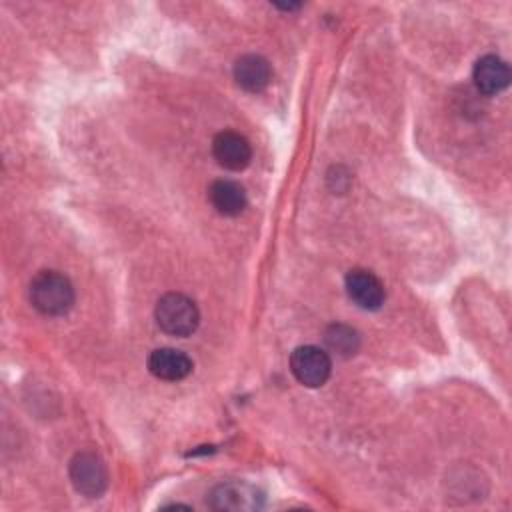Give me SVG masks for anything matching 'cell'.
Instances as JSON below:
<instances>
[{
	"label": "cell",
	"mask_w": 512,
	"mask_h": 512,
	"mask_svg": "<svg viewBox=\"0 0 512 512\" xmlns=\"http://www.w3.org/2000/svg\"><path fill=\"white\" fill-rule=\"evenodd\" d=\"M30 304L44 316H62L74 304V286L56 270H40L28 286Z\"/></svg>",
	"instance_id": "cell-1"
},
{
	"label": "cell",
	"mask_w": 512,
	"mask_h": 512,
	"mask_svg": "<svg viewBox=\"0 0 512 512\" xmlns=\"http://www.w3.org/2000/svg\"><path fill=\"white\" fill-rule=\"evenodd\" d=\"M156 324L170 336H190L200 324V312L192 298L180 292H168L160 296L154 308Z\"/></svg>",
	"instance_id": "cell-2"
},
{
	"label": "cell",
	"mask_w": 512,
	"mask_h": 512,
	"mask_svg": "<svg viewBox=\"0 0 512 512\" xmlns=\"http://www.w3.org/2000/svg\"><path fill=\"white\" fill-rule=\"evenodd\" d=\"M212 510H226V512H254L264 506V494L248 482L242 480H228L216 484L206 498Z\"/></svg>",
	"instance_id": "cell-3"
},
{
	"label": "cell",
	"mask_w": 512,
	"mask_h": 512,
	"mask_svg": "<svg viewBox=\"0 0 512 512\" xmlns=\"http://www.w3.org/2000/svg\"><path fill=\"white\" fill-rule=\"evenodd\" d=\"M68 476L74 490L88 498H98L108 486L106 464L92 450H82L72 456L68 464Z\"/></svg>",
	"instance_id": "cell-4"
},
{
	"label": "cell",
	"mask_w": 512,
	"mask_h": 512,
	"mask_svg": "<svg viewBox=\"0 0 512 512\" xmlns=\"http://www.w3.org/2000/svg\"><path fill=\"white\" fill-rule=\"evenodd\" d=\"M290 370L300 384L308 388H318L330 378L332 360L322 348L306 344L298 346L290 354Z\"/></svg>",
	"instance_id": "cell-5"
},
{
	"label": "cell",
	"mask_w": 512,
	"mask_h": 512,
	"mask_svg": "<svg viewBox=\"0 0 512 512\" xmlns=\"http://www.w3.org/2000/svg\"><path fill=\"white\" fill-rule=\"evenodd\" d=\"M212 156L214 160L232 172L244 170L252 160V148L246 136L234 130H222L212 140Z\"/></svg>",
	"instance_id": "cell-6"
},
{
	"label": "cell",
	"mask_w": 512,
	"mask_h": 512,
	"mask_svg": "<svg viewBox=\"0 0 512 512\" xmlns=\"http://www.w3.org/2000/svg\"><path fill=\"white\" fill-rule=\"evenodd\" d=\"M350 300L362 310H378L384 304L386 292L376 274L364 268H354L344 278Z\"/></svg>",
	"instance_id": "cell-7"
},
{
	"label": "cell",
	"mask_w": 512,
	"mask_h": 512,
	"mask_svg": "<svg viewBox=\"0 0 512 512\" xmlns=\"http://www.w3.org/2000/svg\"><path fill=\"white\" fill-rule=\"evenodd\" d=\"M148 370L160 380L178 382L192 372V360L178 348H156L148 356Z\"/></svg>",
	"instance_id": "cell-8"
},
{
	"label": "cell",
	"mask_w": 512,
	"mask_h": 512,
	"mask_svg": "<svg viewBox=\"0 0 512 512\" xmlns=\"http://www.w3.org/2000/svg\"><path fill=\"white\" fill-rule=\"evenodd\" d=\"M472 80L478 92L492 96L502 92L508 82H510V68L508 64L496 56V54H486L476 60L474 70H472Z\"/></svg>",
	"instance_id": "cell-9"
},
{
	"label": "cell",
	"mask_w": 512,
	"mask_h": 512,
	"mask_svg": "<svg viewBox=\"0 0 512 512\" xmlns=\"http://www.w3.org/2000/svg\"><path fill=\"white\" fill-rule=\"evenodd\" d=\"M236 84L246 92H260L272 80L270 62L260 54H242L232 68Z\"/></svg>",
	"instance_id": "cell-10"
},
{
	"label": "cell",
	"mask_w": 512,
	"mask_h": 512,
	"mask_svg": "<svg viewBox=\"0 0 512 512\" xmlns=\"http://www.w3.org/2000/svg\"><path fill=\"white\" fill-rule=\"evenodd\" d=\"M208 200H210L212 208L222 216H238L244 212V208L248 204L244 186L240 182L228 180V178H220L210 184Z\"/></svg>",
	"instance_id": "cell-11"
},
{
	"label": "cell",
	"mask_w": 512,
	"mask_h": 512,
	"mask_svg": "<svg viewBox=\"0 0 512 512\" xmlns=\"http://www.w3.org/2000/svg\"><path fill=\"white\" fill-rule=\"evenodd\" d=\"M326 342L332 350H336L338 354H354L358 348V334L356 330L344 326V324H334L326 330Z\"/></svg>",
	"instance_id": "cell-12"
}]
</instances>
